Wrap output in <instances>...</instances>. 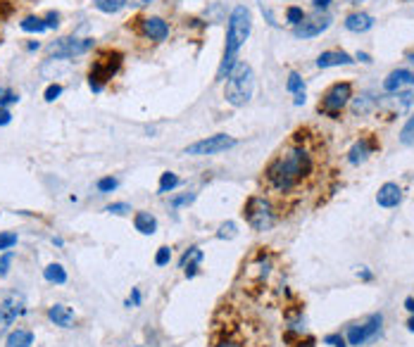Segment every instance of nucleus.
Masks as SVG:
<instances>
[{
	"mask_svg": "<svg viewBox=\"0 0 414 347\" xmlns=\"http://www.w3.org/2000/svg\"><path fill=\"white\" fill-rule=\"evenodd\" d=\"M12 260H14V255H12V252H5V255L3 257H0V278H3V276H8V273H10V267H12Z\"/></svg>",
	"mask_w": 414,
	"mask_h": 347,
	"instance_id": "obj_36",
	"label": "nucleus"
},
{
	"mask_svg": "<svg viewBox=\"0 0 414 347\" xmlns=\"http://www.w3.org/2000/svg\"><path fill=\"white\" fill-rule=\"evenodd\" d=\"M93 48L91 38H74V36H65V38H58L55 43L48 45V55L50 58H76V55H84Z\"/></svg>",
	"mask_w": 414,
	"mask_h": 347,
	"instance_id": "obj_7",
	"label": "nucleus"
},
{
	"mask_svg": "<svg viewBox=\"0 0 414 347\" xmlns=\"http://www.w3.org/2000/svg\"><path fill=\"white\" fill-rule=\"evenodd\" d=\"M376 150V143L371 141V138H360L353 148H350V153H348V162L350 164H362V162H367V157H369L371 153Z\"/></svg>",
	"mask_w": 414,
	"mask_h": 347,
	"instance_id": "obj_18",
	"label": "nucleus"
},
{
	"mask_svg": "<svg viewBox=\"0 0 414 347\" xmlns=\"http://www.w3.org/2000/svg\"><path fill=\"white\" fill-rule=\"evenodd\" d=\"M414 86V74L410 69H395L388 74V79L384 81V91L386 93H400L402 88Z\"/></svg>",
	"mask_w": 414,
	"mask_h": 347,
	"instance_id": "obj_14",
	"label": "nucleus"
},
{
	"mask_svg": "<svg viewBox=\"0 0 414 347\" xmlns=\"http://www.w3.org/2000/svg\"><path fill=\"white\" fill-rule=\"evenodd\" d=\"M350 3H353V5H360V3H364V0H350Z\"/></svg>",
	"mask_w": 414,
	"mask_h": 347,
	"instance_id": "obj_52",
	"label": "nucleus"
},
{
	"mask_svg": "<svg viewBox=\"0 0 414 347\" xmlns=\"http://www.w3.org/2000/svg\"><path fill=\"white\" fill-rule=\"evenodd\" d=\"M48 319L53 321L55 326H60V328H72L76 321V314L72 307H67V304H53V307L48 309Z\"/></svg>",
	"mask_w": 414,
	"mask_h": 347,
	"instance_id": "obj_16",
	"label": "nucleus"
},
{
	"mask_svg": "<svg viewBox=\"0 0 414 347\" xmlns=\"http://www.w3.org/2000/svg\"><path fill=\"white\" fill-rule=\"evenodd\" d=\"M381 324H384V317H381V314H371V317L367 319L364 324L350 326V331H348V345L362 347V345L369 343V340H374L376 335L381 333Z\"/></svg>",
	"mask_w": 414,
	"mask_h": 347,
	"instance_id": "obj_9",
	"label": "nucleus"
},
{
	"mask_svg": "<svg viewBox=\"0 0 414 347\" xmlns=\"http://www.w3.org/2000/svg\"><path fill=\"white\" fill-rule=\"evenodd\" d=\"M12 122V115H10L8 107H0V126H8Z\"/></svg>",
	"mask_w": 414,
	"mask_h": 347,
	"instance_id": "obj_43",
	"label": "nucleus"
},
{
	"mask_svg": "<svg viewBox=\"0 0 414 347\" xmlns=\"http://www.w3.org/2000/svg\"><path fill=\"white\" fill-rule=\"evenodd\" d=\"M138 304H141V290L133 288L131 290V298L127 300V307H138Z\"/></svg>",
	"mask_w": 414,
	"mask_h": 347,
	"instance_id": "obj_41",
	"label": "nucleus"
},
{
	"mask_svg": "<svg viewBox=\"0 0 414 347\" xmlns=\"http://www.w3.org/2000/svg\"><path fill=\"white\" fill-rule=\"evenodd\" d=\"M286 19L288 22L293 24V27H298L300 22L305 19V12H303V8H288L286 10Z\"/></svg>",
	"mask_w": 414,
	"mask_h": 347,
	"instance_id": "obj_34",
	"label": "nucleus"
},
{
	"mask_svg": "<svg viewBox=\"0 0 414 347\" xmlns=\"http://www.w3.org/2000/svg\"><path fill=\"white\" fill-rule=\"evenodd\" d=\"M252 29V19H250V10L238 5L234 8V12L229 14V27H226V48H224V60H221V67L217 71V79L224 81L226 76L231 74V69L238 62V50L243 48V43L248 41Z\"/></svg>",
	"mask_w": 414,
	"mask_h": 347,
	"instance_id": "obj_2",
	"label": "nucleus"
},
{
	"mask_svg": "<svg viewBox=\"0 0 414 347\" xmlns=\"http://www.w3.org/2000/svg\"><path fill=\"white\" fill-rule=\"evenodd\" d=\"M169 262H172V247L162 245L157 250V255H155V264H157V267H167Z\"/></svg>",
	"mask_w": 414,
	"mask_h": 347,
	"instance_id": "obj_32",
	"label": "nucleus"
},
{
	"mask_svg": "<svg viewBox=\"0 0 414 347\" xmlns=\"http://www.w3.org/2000/svg\"><path fill=\"white\" fill-rule=\"evenodd\" d=\"M119 65H122V55H119V53H105V55H100V60H96V65H93V69H91V74H89L91 91L100 93L102 88H105L107 81L115 76V71L119 69Z\"/></svg>",
	"mask_w": 414,
	"mask_h": 347,
	"instance_id": "obj_5",
	"label": "nucleus"
},
{
	"mask_svg": "<svg viewBox=\"0 0 414 347\" xmlns=\"http://www.w3.org/2000/svg\"><path fill=\"white\" fill-rule=\"evenodd\" d=\"M309 172H312V155L305 148H288L269 164L265 176L274 190L288 193V190L298 188Z\"/></svg>",
	"mask_w": 414,
	"mask_h": 347,
	"instance_id": "obj_1",
	"label": "nucleus"
},
{
	"mask_svg": "<svg viewBox=\"0 0 414 347\" xmlns=\"http://www.w3.org/2000/svg\"><path fill=\"white\" fill-rule=\"evenodd\" d=\"M374 27V17L367 12H353L345 17V29L353 31V34H364Z\"/></svg>",
	"mask_w": 414,
	"mask_h": 347,
	"instance_id": "obj_20",
	"label": "nucleus"
},
{
	"mask_svg": "<svg viewBox=\"0 0 414 347\" xmlns=\"http://www.w3.org/2000/svg\"><path fill=\"white\" fill-rule=\"evenodd\" d=\"M45 27H48V29H58L60 27V14L58 12H48V17H45Z\"/></svg>",
	"mask_w": 414,
	"mask_h": 347,
	"instance_id": "obj_40",
	"label": "nucleus"
},
{
	"mask_svg": "<svg viewBox=\"0 0 414 347\" xmlns=\"http://www.w3.org/2000/svg\"><path fill=\"white\" fill-rule=\"evenodd\" d=\"M43 278L48 283H55V286H65L67 283V271L62 264H48V267L43 269Z\"/></svg>",
	"mask_w": 414,
	"mask_h": 347,
	"instance_id": "obj_24",
	"label": "nucleus"
},
{
	"mask_svg": "<svg viewBox=\"0 0 414 347\" xmlns=\"http://www.w3.org/2000/svg\"><path fill=\"white\" fill-rule=\"evenodd\" d=\"M405 309H407V312L414 314V298H407V300H405Z\"/></svg>",
	"mask_w": 414,
	"mask_h": 347,
	"instance_id": "obj_48",
	"label": "nucleus"
},
{
	"mask_svg": "<svg viewBox=\"0 0 414 347\" xmlns=\"http://www.w3.org/2000/svg\"><path fill=\"white\" fill-rule=\"evenodd\" d=\"M246 273H248V276L255 278L257 283L267 281L269 273H272V257H269L267 252H260V255H257L255 260H252V262L246 267Z\"/></svg>",
	"mask_w": 414,
	"mask_h": 347,
	"instance_id": "obj_12",
	"label": "nucleus"
},
{
	"mask_svg": "<svg viewBox=\"0 0 414 347\" xmlns=\"http://www.w3.org/2000/svg\"><path fill=\"white\" fill-rule=\"evenodd\" d=\"M124 5H129V0H96V8L100 10V12H107V14L119 12Z\"/></svg>",
	"mask_w": 414,
	"mask_h": 347,
	"instance_id": "obj_26",
	"label": "nucleus"
},
{
	"mask_svg": "<svg viewBox=\"0 0 414 347\" xmlns=\"http://www.w3.org/2000/svg\"><path fill=\"white\" fill-rule=\"evenodd\" d=\"M141 31L150 41H164L169 36V24L162 17H148L141 22Z\"/></svg>",
	"mask_w": 414,
	"mask_h": 347,
	"instance_id": "obj_15",
	"label": "nucleus"
},
{
	"mask_svg": "<svg viewBox=\"0 0 414 347\" xmlns=\"http://www.w3.org/2000/svg\"><path fill=\"white\" fill-rule=\"evenodd\" d=\"M376 105H379V100L371 93H362V96L353 98V115H369Z\"/></svg>",
	"mask_w": 414,
	"mask_h": 347,
	"instance_id": "obj_22",
	"label": "nucleus"
},
{
	"mask_svg": "<svg viewBox=\"0 0 414 347\" xmlns=\"http://www.w3.org/2000/svg\"><path fill=\"white\" fill-rule=\"evenodd\" d=\"M195 200V193H186V195H179V198H172V207H184V205H190Z\"/></svg>",
	"mask_w": 414,
	"mask_h": 347,
	"instance_id": "obj_38",
	"label": "nucleus"
},
{
	"mask_svg": "<svg viewBox=\"0 0 414 347\" xmlns=\"http://www.w3.org/2000/svg\"><path fill=\"white\" fill-rule=\"evenodd\" d=\"M353 58L343 50H326L317 58V67L319 69H329V67H343V65H353Z\"/></svg>",
	"mask_w": 414,
	"mask_h": 347,
	"instance_id": "obj_19",
	"label": "nucleus"
},
{
	"mask_svg": "<svg viewBox=\"0 0 414 347\" xmlns=\"http://www.w3.org/2000/svg\"><path fill=\"white\" fill-rule=\"evenodd\" d=\"M133 226H136V231L143 233V236H153V233L157 231V219H155L150 212H138V214L133 216Z\"/></svg>",
	"mask_w": 414,
	"mask_h": 347,
	"instance_id": "obj_21",
	"label": "nucleus"
},
{
	"mask_svg": "<svg viewBox=\"0 0 414 347\" xmlns=\"http://www.w3.org/2000/svg\"><path fill=\"white\" fill-rule=\"evenodd\" d=\"M0 107H8V105H14V102L19 100V96L17 93H12V91H0Z\"/></svg>",
	"mask_w": 414,
	"mask_h": 347,
	"instance_id": "obj_37",
	"label": "nucleus"
},
{
	"mask_svg": "<svg viewBox=\"0 0 414 347\" xmlns=\"http://www.w3.org/2000/svg\"><path fill=\"white\" fill-rule=\"evenodd\" d=\"M105 212H110V214H127V212H131V207H129L127 203H115V205L107 207Z\"/></svg>",
	"mask_w": 414,
	"mask_h": 347,
	"instance_id": "obj_39",
	"label": "nucleus"
},
{
	"mask_svg": "<svg viewBox=\"0 0 414 347\" xmlns=\"http://www.w3.org/2000/svg\"><path fill=\"white\" fill-rule=\"evenodd\" d=\"M324 343H326V345H334V347H345L343 335H326Z\"/></svg>",
	"mask_w": 414,
	"mask_h": 347,
	"instance_id": "obj_42",
	"label": "nucleus"
},
{
	"mask_svg": "<svg viewBox=\"0 0 414 347\" xmlns=\"http://www.w3.org/2000/svg\"><path fill=\"white\" fill-rule=\"evenodd\" d=\"M400 143L402 145H414V117H410V122L402 126L400 131Z\"/></svg>",
	"mask_w": 414,
	"mask_h": 347,
	"instance_id": "obj_31",
	"label": "nucleus"
},
{
	"mask_svg": "<svg viewBox=\"0 0 414 347\" xmlns=\"http://www.w3.org/2000/svg\"><path fill=\"white\" fill-rule=\"evenodd\" d=\"M236 145L234 136H226V133H217V136L203 138V141L193 143L186 148V155H195V157H203V155H217L224 153V150H231Z\"/></svg>",
	"mask_w": 414,
	"mask_h": 347,
	"instance_id": "obj_10",
	"label": "nucleus"
},
{
	"mask_svg": "<svg viewBox=\"0 0 414 347\" xmlns=\"http://www.w3.org/2000/svg\"><path fill=\"white\" fill-rule=\"evenodd\" d=\"M31 345H34V333L24 328L12 331L8 335V340H5V347H31Z\"/></svg>",
	"mask_w": 414,
	"mask_h": 347,
	"instance_id": "obj_23",
	"label": "nucleus"
},
{
	"mask_svg": "<svg viewBox=\"0 0 414 347\" xmlns=\"http://www.w3.org/2000/svg\"><path fill=\"white\" fill-rule=\"evenodd\" d=\"M293 102L300 107V105H305V91L303 93H296V98H293Z\"/></svg>",
	"mask_w": 414,
	"mask_h": 347,
	"instance_id": "obj_46",
	"label": "nucleus"
},
{
	"mask_svg": "<svg viewBox=\"0 0 414 347\" xmlns=\"http://www.w3.org/2000/svg\"><path fill=\"white\" fill-rule=\"evenodd\" d=\"M252 91H255V74H252L248 62L238 60L236 67L231 69V74L226 76V88H224L226 102L234 107L248 105L252 98Z\"/></svg>",
	"mask_w": 414,
	"mask_h": 347,
	"instance_id": "obj_3",
	"label": "nucleus"
},
{
	"mask_svg": "<svg viewBox=\"0 0 414 347\" xmlns=\"http://www.w3.org/2000/svg\"><path fill=\"white\" fill-rule=\"evenodd\" d=\"M407 328H410V331H412V333H414V317H412L410 321H407Z\"/></svg>",
	"mask_w": 414,
	"mask_h": 347,
	"instance_id": "obj_51",
	"label": "nucleus"
},
{
	"mask_svg": "<svg viewBox=\"0 0 414 347\" xmlns=\"http://www.w3.org/2000/svg\"><path fill=\"white\" fill-rule=\"evenodd\" d=\"M203 250L200 247H188V250L184 252V257L179 260V267L184 269V273H186V278H193V276H198V271H200V264H203Z\"/></svg>",
	"mask_w": 414,
	"mask_h": 347,
	"instance_id": "obj_13",
	"label": "nucleus"
},
{
	"mask_svg": "<svg viewBox=\"0 0 414 347\" xmlns=\"http://www.w3.org/2000/svg\"><path fill=\"white\" fill-rule=\"evenodd\" d=\"M129 3H131L133 8H146V5H150V0H129Z\"/></svg>",
	"mask_w": 414,
	"mask_h": 347,
	"instance_id": "obj_47",
	"label": "nucleus"
},
{
	"mask_svg": "<svg viewBox=\"0 0 414 347\" xmlns=\"http://www.w3.org/2000/svg\"><path fill=\"white\" fill-rule=\"evenodd\" d=\"M236 236H238V231H236L234 221H226V224H221L219 231H217V238H219V240H234Z\"/></svg>",
	"mask_w": 414,
	"mask_h": 347,
	"instance_id": "obj_28",
	"label": "nucleus"
},
{
	"mask_svg": "<svg viewBox=\"0 0 414 347\" xmlns=\"http://www.w3.org/2000/svg\"><path fill=\"white\" fill-rule=\"evenodd\" d=\"M215 347H243V345L238 343V340H234V338H224V340H219Z\"/></svg>",
	"mask_w": 414,
	"mask_h": 347,
	"instance_id": "obj_44",
	"label": "nucleus"
},
{
	"mask_svg": "<svg viewBox=\"0 0 414 347\" xmlns=\"http://www.w3.org/2000/svg\"><path fill=\"white\" fill-rule=\"evenodd\" d=\"M357 60L364 62V65H369V62H371V58H369V55H367V53H357Z\"/></svg>",
	"mask_w": 414,
	"mask_h": 347,
	"instance_id": "obj_49",
	"label": "nucleus"
},
{
	"mask_svg": "<svg viewBox=\"0 0 414 347\" xmlns=\"http://www.w3.org/2000/svg\"><path fill=\"white\" fill-rule=\"evenodd\" d=\"M22 29L27 31V34H43L45 29V19H41V17H27L22 22Z\"/></svg>",
	"mask_w": 414,
	"mask_h": 347,
	"instance_id": "obj_27",
	"label": "nucleus"
},
{
	"mask_svg": "<svg viewBox=\"0 0 414 347\" xmlns=\"http://www.w3.org/2000/svg\"><path fill=\"white\" fill-rule=\"evenodd\" d=\"M117 186H119V181L112 179V176L98 181V190H100V193H112V190H117Z\"/></svg>",
	"mask_w": 414,
	"mask_h": 347,
	"instance_id": "obj_33",
	"label": "nucleus"
},
{
	"mask_svg": "<svg viewBox=\"0 0 414 347\" xmlns=\"http://www.w3.org/2000/svg\"><path fill=\"white\" fill-rule=\"evenodd\" d=\"M376 203L381 207H397L402 203V188L397 183H384L376 193Z\"/></svg>",
	"mask_w": 414,
	"mask_h": 347,
	"instance_id": "obj_17",
	"label": "nucleus"
},
{
	"mask_svg": "<svg viewBox=\"0 0 414 347\" xmlns=\"http://www.w3.org/2000/svg\"><path fill=\"white\" fill-rule=\"evenodd\" d=\"M360 276L364 278V281H371V273L367 271V269H362V271H360Z\"/></svg>",
	"mask_w": 414,
	"mask_h": 347,
	"instance_id": "obj_50",
	"label": "nucleus"
},
{
	"mask_svg": "<svg viewBox=\"0 0 414 347\" xmlns=\"http://www.w3.org/2000/svg\"><path fill=\"white\" fill-rule=\"evenodd\" d=\"M286 88H288V93H303L305 91V81H303V76L298 74V71H293L291 76H288V84H286Z\"/></svg>",
	"mask_w": 414,
	"mask_h": 347,
	"instance_id": "obj_30",
	"label": "nucleus"
},
{
	"mask_svg": "<svg viewBox=\"0 0 414 347\" xmlns=\"http://www.w3.org/2000/svg\"><path fill=\"white\" fill-rule=\"evenodd\" d=\"M27 312V300L17 290H8L0 293V324L10 326L12 321H17L22 314Z\"/></svg>",
	"mask_w": 414,
	"mask_h": 347,
	"instance_id": "obj_8",
	"label": "nucleus"
},
{
	"mask_svg": "<svg viewBox=\"0 0 414 347\" xmlns=\"http://www.w3.org/2000/svg\"><path fill=\"white\" fill-rule=\"evenodd\" d=\"M312 5H314V10H329L331 0H312Z\"/></svg>",
	"mask_w": 414,
	"mask_h": 347,
	"instance_id": "obj_45",
	"label": "nucleus"
},
{
	"mask_svg": "<svg viewBox=\"0 0 414 347\" xmlns=\"http://www.w3.org/2000/svg\"><path fill=\"white\" fill-rule=\"evenodd\" d=\"M405 3H412V0H405Z\"/></svg>",
	"mask_w": 414,
	"mask_h": 347,
	"instance_id": "obj_53",
	"label": "nucleus"
},
{
	"mask_svg": "<svg viewBox=\"0 0 414 347\" xmlns=\"http://www.w3.org/2000/svg\"><path fill=\"white\" fill-rule=\"evenodd\" d=\"M350 100H353V86H350L348 81H343V84H334L329 91L324 93V100L319 102V112H324V115L336 119Z\"/></svg>",
	"mask_w": 414,
	"mask_h": 347,
	"instance_id": "obj_6",
	"label": "nucleus"
},
{
	"mask_svg": "<svg viewBox=\"0 0 414 347\" xmlns=\"http://www.w3.org/2000/svg\"><path fill=\"white\" fill-rule=\"evenodd\" d=\"M14 245H17V233H12V231L0 233V252L12 250Z\"/></svg>",
	"mask_w": 414,
	"mask_h": 347,
	"instance_id": "obj_29",
	"label": "nucleus"
},
{
	"mask_svg": "<svg viewBox=\"0 0 414 347\" xmlns=\"http://www.w3.org/2000/svg\"><path fill=\"white\" fill-rule=\"evenodd\" d=\"M181 183V179L174 172H164L160 176V186H157V193H172L174 188Z\"/></svg>",
	"mask_w": 414,
	"mask_h": 347,
	"instance_id": "obj_25",
	"label": "nucleus"
},
{
	"mask_svg": "<svg viewBox=\"0 0 414 347\" xmlns=\"http://www.w3.org/2000/svg\"><path fill=\"white\" fill-rule=\"evenodd\" d=\"M329 27H331L329 14H317V17H309V19L305 17L303 22L293 29V34H296V38H314V36L324 34Z\"/></svg>",
	"mask_w": 414,
	"mask_h": 347,
	"instance_id": "obj_11",
	"label": "nucleus"
},
{
	"mask_svg": "<svg viewBox=\"0 0 414 347\" xmlns=\"http://www.w3.org/2000/svg\"><path fill=\"white\" fill-rule=\"evenodd\" d=\"M60 96H62V86L60 84H50L48 88H45V93H43L45 102H55Z\"/></svg>",
	"mask_w": 414,
	"mask_h": 347,
	"instance_id": "obj_35",
	"label": "nucleus"
},
{
	"mask_svg": "<svg viewBox=\"0 0 414 347\" xmlns=\"http://www.w3.org/2000/svg\"><path fill=\"white\" fill-rule=\"evenodd\" d=\"M243 219L248 221L252 231L265 233L276 224V210L269 203L267 198H260V195H252L248 198V203L243 205Z\"/></svg>",
	"mask_w": 414,
	"mask_h": 347,
	"instance_id": "obj_4",
	"label": "nucleus"
}]
</instances>
